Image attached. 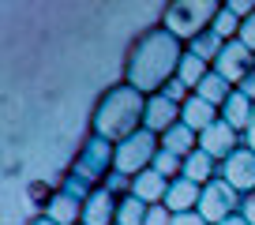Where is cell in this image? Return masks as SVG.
<instances>
[{
  "mask_svg": "<svg viewBox=\"0 0 255 225\" xmlns=\"http://www.w3.org/2000/svg\"><path fill=\"white\" fill-rule=\"evenodd\" d=\"M188 53L184 41H176L169 30L154 26L146 30L135 45L128 49V60H124V83L128 87H135L139 94H161L169 83L176 79L180 72V60Z\"/></svg>",
  "mask_w": 255,
  "mask_h": 225,
  "instance_id": "1",
  "label": "cell"
},
{
  "mask_svg": "<svg viewBox=\"0 0 255 225\" xmlns=\"http://www.w3.org/2000/svg\"><path fill=\"white\" fill-rule=\"evenodd\" d=\"M143 124H146V94H139L128 83H117L98 98L94 116H90V135H102L117 146L128 135L143 131Z\"/></svg>",
  "mask_w": 255,
  "mask_h": 225,
  "instance_id": "2",
  "label": "cell"
},
{
  "mask_svg": "<svg viewBox=\"0 0 255 225\" xmlns=\"http://www.w3.org/2000/svg\"><path fill=\"white\" fill-rule=\"evenodd\" d=\"M218 11H222V4L218 0H173L165 8V15H161V30H169L176 41H184V45H191L195 38H203L207 30H214V19Z\"/></svg>",
  "mask_w": 255,
  "mask_h": 225,
  "instance_id": "3",
  "label": "cell"
},
{
  "mask_svg": "<svg viewBox=\"0 0 255 225\" xmlns=\"http://www.w3.org/2000/svg\"><path fill=\"white\" fill-rule=\"evenodd\" d=\"M113 169H117V146H113L109 139H102V135H90L87 143L79 146V154H75L72 173L79 180H87L90 188H102L105 180L113 177Z\"/></svg>",
  "mask_w": 255,
  "mask_h": 225,
  "instance_id": "4",
  "label": "cell"
},
{
  "mask_svg": "<svg viewBox=\"0 0 255 225\" xmlns=\"http://www.w3.org/2000/svg\"><path fill=\"white\" fill-rule=\"evenodd\" d=\"M158 150H161V139L154 131L143 128L135 135H128L124 143H117V173H124V177L146 173L154 165V158H158Z\"/></svg>",
  "mask_w": 255,
  "mask_h": 225,
  "instance_id": "5",
  "label": "cell"
},
{
  "mask_svg": "<svg viewBox=\"0 0 255 225\" xmlns=\"http://www.w3.org/2000/svg\"><path fill=\"white\" fill-rule=\"evenodd\" d=\"M240 203H244V195L218 177V180H210V184L203 188V199H199V210H195V214L207 225H222V222H229V218L240 214Z\"/></svg>",
  "mask_w": 255,
  "mask_h": 225,
  "instance_id": "6",
  "label": "cell"
},
{
  "mask_svg": "<svg viewBox=\"0 0 255 225\" xmlns=\"http://www.w3.org/2000/svg\"><path fill=\"white\" fill-rule=\"evenodd\" d=\"M252 68H255V53H252L248 45H240V41H229V45L222 49V56L214 60V72L222 75L233 90H237L240 83L252 75Z\"/></svg>",
  "mask_w": 255,
  "mask_h": 225,
  "instance_id": "7",
  "label": "cell"
},
{
  "mask_svg": "<svg viewBox=\"0 0 255 225\" xmlns=\"http://www.w3.org/2000/svg\"><path fill=\"white\" fill-rule=\"evenodd\" d=\"M240 146H244V135H240L237 128H229L225 120L210 124V128L199 135V150H203V154H210V158H214L218 165H222L225 158H233V154H237Z\"/></svg>",
  "mask_w": 255,
  "mask_h": 225,
  "instance_id": "8",
  "label": "cell"
},
{
  "mask_svg": "<svg viewBox=\"0 0 255 225\" xmlns=\"http://www.w3.org/2000/svg\"><path fill=\"white\" fill-rule=\"evenodd\" d=\"M218 177H222L229 188H237L240 195L255 192V154L248 150V146H240V150L233 154V158H225V161H222Z\"/></svg>",
  "mask_w": 255,
  "mask_h": 225,
  "instance_id": "9",
  "label": "cell"
},
{
  "mask_svg": "<svg viewBox=\"0 0 255 225\" xmlns=\"http://www.w3.org/2000/svg\"><path fill=\"white\" fill-rule=\"evenodd\" d=\"M173 124H180V105L169 102L165 94H150V98H146V124H143V128L161 139Z\"/></svg>",
  "mask_w": 255,
  "mask_h": 225,
  "instance_id": "10",
  "label": "cell"
},
{
  "mask_svg": "<svg viewBox=\"0 0 255 225\" xmlns=\"http://www.w3.org/2000/svg\"><path fill=\"white\" fill-rule=\"evenodd\" d=\"M199 199H203L199 184H191L188 177H176L173 184H169V195H165V203H161V210H165L169 218L173 214H191V210H199Z\"/></svg>",
  "mask_w": 255,
  "mask_h": 225,
  "instance_id": "11",
  "label": "cell"
},
{
  "mask_svg": "<svg viewBox=\"0 0 255 225\" xmlns=\"http://www.w3.org/2000/svg\"><path fill=\"white\" fill-rule=\"evenodd\" d=\"M218 120H222V109L210 105V102H203L199 94H191L188 102L180 105V124H188L195 135H203V131H207L210 124H218Z\"/></svg>",
  "mask_w": 255,
  "mask_h": 225,
  "instance_id": "12",
  "label": "cell"
},
{
  "mask_svg": "<svg viewBox=\"0 0 255 225\" xmlns=\"http://www.w3.org/2000/svg\"><path fill=\"white\" fill-rule=\"evenodd\" d=\"M117 207L120 199L105 188H94L87 203H83V225H117Z\"/></svg>",
  "mask_w": 255,
  "mask_h": 225,
  "instance_id": "13",
  "label": "cell"
},
{
  "mask_svg": "<svg viewBox=\"0 0 255 225\" xmlns=\"http://www.w3.org/2000/svg\"><path fill=\"white\" fill-rule=\"evenodd\" d=\"M169 184L173 180H165L161 173H154V169H146V173H139V177H131V195L135 199H143L146 207H161L165 203V195H169Z\"/></svg>",
  "mask_w": 255,
  "mask_h": 225,
  "instance_id": "14",
  "label": "cell"
},
{
  "mask_svg": "<svg viewBox=\"0 0 255 225\" xmlns=\"http://www.w3.org/2000/svg\"><path fill=\"white\" fill-rule=\"evenodd\" d=\"M41 214H45L49 222H56V225H83V203L72 199V195H64L60 188H56L45 199V210H41Z\"/></svg>",
  "mask_w": 255,
  "mask_h": 225,
  "instance_id": "15",
  "label": "cell"
},
{
  "mask_svg": "<svg viewBox=\"0 0 255 225\" xmlns=\"http://www.w3.org/2000/svg\"><path fill=\"white\" fill-rule=\"evenodd\" d=\"M252 112H255V102L248 94H240V90H233L229 102L222 105V120L229 124V128H237L240 135L248 131V124H252Z\"/></svg>",
  "mask_w": 255,
  "mask_h": 225,
  "instance_id": "16",
  "label": "cell"
},
{
  "mask_svg": "<svg viewBox=\"0 0 255 225\" xmlns=\"http://www.w3.org/2000/svg\"><path fill=\"white\" fill-rule=\"evenodd\" d=\"M218 161L210 158V154H203V150H195V154H188V158H184V173L180 177H188L191 184H199V188H207L210 180H218Z\"/></svg>",
  "mask_w": 255,
  "mask_h": 225,
  "instance_id": "17",
  "label": "cell"
},
{
  "mask_svg": "<svg viewBox=\"0 0 255 225\" xmlns=\"http://www.w3.org/2000/svg\"><path fill=\"white\" fill-rule=\"evenodd\" d=\"M161 150L176 154V158H188V154L199 150V135H195L188 124H173V128L161 135Z\"/></svg>",
  "mask_w": 255,
  "mask_h": 225,
  "instance_id": "18",
  "label": "cell"
},
{
  "mask_svg": "<svg viewBox=\"0 0 255 225\" xmlns=\"http://www.w3.org/2000/svg\"><path fill=\"white\" fill-rule=\"evenodd\" d=\"M210 72H214V68H210L207 60H199L195 53H184V60H180V72H176V79H180L188 90H199V83L207 79Z\"/></svg>",
  "mask_w": 255,
  "mask_h": 225,
  "instance_id": "19",
  "label": "cell"
},
{
  "mask_svg": "<svg viewBox=\"0 0 255 225\" xmlns=\"http://www.w3.org/2000/svg\"><path fill=\"white\" fill-rule=\"evenodd\" d=\"M195 94H199L203 102H210V105H218V109H222V105L229 102L233 87H229V83H225V79H222V75H218V72H210L207 79L199 83V90H195Z\"/></svg>",
  "mask_w": 255,
  "mask_h": 225,
  "instance_id": "20",
  "label": "cell"
},
{
  "mask_svg": "<svg viewBox=\"0 0 255 225\" xmlns=\"http://www.w3.org/2000/svg\"><path fill=\"white\" fill-rule=\"evenodd\" d=\"M146 218H150V207H146L143 199H135V195L120 199V207H117V225H146Z\"/></svg>",
  "mask_w": 255,
  "mask_h": 225,
  "instance_id": "21",
  "label": "cell"
},
{
  "mask_svg": "<svg viewBox=\"0 0 255 225\" xmlns=\"http://www.w3.org/2000/svg\"><path fill=\"white\" fill-rule=\"evenodd\" d=\"M222 49H225V41L218 38L214 30H207V34H203V38H195V41H191V45H188V53H195V56H199V60H207V64L214 68V60H218V56H222Z\"/></svg>",
  "mask_w": 255,
  "mask_h": 225,
  "instance_id": "22",
  "label": "cell"
},
{
  "mask_svg": "<svg viewBox=\"0 0 255 225\" xmlns=\"http://www.w3.org/2000/svg\"><path fill=\"white\" fill-rule=\"evenodd\" d=\"M240 26H244V19L233 15V11L222 4V11H218V19H214V34L225 41V45H229V41H237V38H240Z\"/></svg>",
  "mask_w": 255,
  "mask_h": 225,
  "instance_id": "23",
  "label": "cell"
},
{
  "mask_svg": "<svg viewBox=\"0 0 255 225\" xmlns=\"http://www.w3.org/2000/svg\"><path fill=\"white\" fill-rule=\"evenodd\" d=\"M154 173H161L165 180H176L184 173V158H176V154H169V150H158V158H154Z\"/></svg>",
  "mask_w": 255,
  "mask_h": 225,
  "instance_id": "24",
  "label": "cell"
},
{
  "mask_svg": "<svg viewBox=\"0 0 255 225\" xmlns=\"http://www.w3.org/2000/svg\"><path fill=\"white\" fill-rule=\"evenodd\" d=\"M60 192H64V195H72V199H79V203H87L90 195H94V188H90L87 180H79L75 173H68V177H64V184H60Z\"/></svg>",
  "mask_w": 255,
  "mask_h": 225,
  "instance_id": "25",
  "label": "cell"
},
{
  "mask_svg": "<svg viewBox=\"0 0 255 225\" xmlns=\"http://www.w3.org/2000/svg\"><path fill=\"white\" fill-rule=\"evenodd\" d=\"M105 192H113L117 195V199H128V195H131V177H124V173H117V169H113V177L105 180Z\"/></svg>",
  "mask_w": 255,
  "mask_h": 225,
  "instance_id": "26",
  "label": "cell"
},
{
  "mask_svg": "<svg viewBox=\"0 0 255 225\" xmlns=\"http://www.w3.org/2000/svg\"><path fill=\"white\" fill-rule=\"evenodd\" d=\"M225 8H229L233 15L248 19V15H255V0H225Z\"/></svg>",
  "mask_w": 255,
  "mask_h": 225,
  "instance_id": "27",
  "label": "cell"
},
{
  "mask_svg": "<svg viewBox=\"0 0 255 225\" xmlns=\"http://www.w3.org/2000/svg\"><path fill=\"white\" fill-rule=\"evenodd\" d=\"M240 45H248V49H252V53H255V15H248L244 19V26H240Z\"/></svg>",
  "mask_w": 255,
  "mask_h": 225,
  "instance_id": "28",
  "label": "cell"
},
{
  "mask_svg": "<svg viewBox=\"0 0 255 225\" xmlns=\"http://www.w3.org/2000/svg\"><path fill=\"white\" fill-rule=\"evenodd\" d=\"M240 218H244L248 225H255V192L244 195V203H240Z\"/></svg>",
  "mask_w": 255,
  "mask_h": 225,
  "instance_id": "29",
  "label": "cell"
},
{
  "mask_svg": "<svg viewBox=\"0 0 255 225\" xmlns=\"http://www.w3.org/2000/svg\"><path fill=\"white\" fill-rule=\"evenodd\" d=\"M169 225H207V222L191 210V214H173V218H169Z\"/></svg>",
  "mask_w": 255,
  "mask_h": 225,
  "instance_id": "30",
  "label": "cell"
},
{
  "mask_svg": "<svg viewBox=\"0 0 255 225\" xmlns=\"http://www.w3.org/2000/svg\"><path fill=\"white\" fill-rule=\"evenodd\" d=\"M237 90H240V94H248V98H252V102H255V68H252V75H248V79L240 83Z\"/></svg>",
  "mask_w": 255,
  "mask_h": 225,
  "instance_id": "31",
  "label": "cell"
},
{
  "mask_svg": "<svg viewBox=\"0 0 255 225\" xmlns=\"http://www.w3.org/2000/svg\"><path fill=\"white\" fill-rule=\"evenodd\" d=\"M244 146L255 154V112H252V124H248V131H244Z\"/></svg>",
  "mask_w": 255,
  "mask_h": 225,
  "instance_id": "32",
  "label": "cell"
},
{
  "mask_svg": "<svg viewBox=\"0 0 255 225\" xmlns=\"http://www.w3.org/2000/svg\"><path fill=\"white\" fill-rule=\"evenodd\" d=\"M30 225H56V222H49V218H45V214H38V218H34V222H30Z\"/></svg>",
  "mask_w": 255,
  "mask_h": 225,
  "instance_id": "33",
  "label": "cell"
},
{
  "mask_svg": "<svg viewBox=\"0 0 255 225\" xmlns=\"http://www.w3.org/2000/svg\"><path fill=\"white\" fill-rule=\"evenodd\" d=\"M222 225H248V222H244V218L237 214V218H229V222H222Z\"/></svg>",
  "mask_w": 255,
  "mask_h": 225,
  "instance_id": "34",
  "label": "cell"
}]
</instances>
